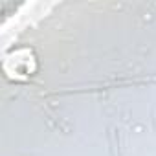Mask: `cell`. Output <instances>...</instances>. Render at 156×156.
Masks as SVG:
<instances>
[]
</instances>
